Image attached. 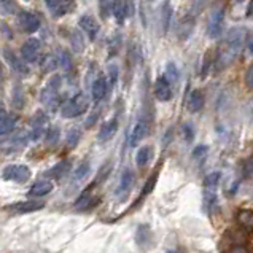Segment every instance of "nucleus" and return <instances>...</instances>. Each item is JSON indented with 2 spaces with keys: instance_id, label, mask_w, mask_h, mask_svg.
<instances>
[{
  "instance_id": "obj_51",
  "label": "nucleus",
  "mask_w": 253,
  "mask_h": 253,
  "mask_svg": "<svg viewBox=\"0 0 253 253\" xmlns=\"http://www.w3.org/2000/svg\"><path fill=\"white\" fill-rule=\"evenodd\" d=\"M245 16L247 18H253V0L247 3V10H245Z\"/></svg>"
},
{
  "instance_id": "obj_31",
  "label": "nucleus",
  "mask_w": 253,
  "mask_h": 253,
  "mask_svg": "<svg viewBox=\"0 0 253 253\" xmlns=\"http://www.w3.org/2000/svg\"><path fill=\"white\" fill-rule=\"evenodd\" d=\"M57 64H59V57L56 54H45V57L42 59V70L48 74V72H53Z\"/></svg>"
},
{
  "instance_id": "obj_17",
  "label": "nucleus",
  "mask_w": 253,
  "mask_h": 253,
  "mask_svg": "<svg viewBox=\"0 0 253 253\" xmlns=\"http://www.w3.org/2000/svg\"><path fill=\"white\" fill-rule=\"evenodd\" d=\"M117 131H118V118L108 120L107 123H104V125L100 126V131H99V135H97L99 142L110 140L112 137L117 134Z\"/></svg>"
},
{
  "instance_id": "obj_9",
  "label": "nucleus",
  "mask_w": 253,
  "mask_h": 253,
  "mask_svg": "<svg viewBox=\"0 0 253 253\" xmlns=\"http://www.w3.org/2000/svg\"><path fill=\"white\" fill-rule=\"evenodd\" d=\"M245 29L244 27H231L228 31V35L225 39V43L236 51H241V48L245 42Z\"/></svg>"
},
{
  "instance_id": "obj_6",
  "label": "nucleus",
  "mask_w": 253,
  "mask_h": 253,
  "mask_svg": "<svg viewBox=\"0 0 253 253\" xmlns=\"http://www.w3.org/2000/svg\"><path fill=\"white\" fill-rule=\"evenodd\" d=\"M132 185H134V170L131 168H126L121 173L120 183L117 188V196L120 201H125L129 196V193L132 190Z\"/></svg>"
},
{
  "instance_id": "obj_53",
  "label": "nucleus",
  "mask_w": 253,
  "mask_h": 253,
  "mask_svg": "<svg viewBox=\"0 0 253 253\" xmlns=\"http://www.w3.org/2000/svg\"><path fill=\"white\" fill-rule=\"evenodd\" d=\"M166 253H182V252H180V250H173V249H169V250L166 252Z\"/></svg>"
},
{
  "instance_id": "obj_5",
  "label": "nucleus",
  "mask_w": 253,
  "mask_h": 253,
  "mask_svg": "<svg viewBox=\"0 0 253 253\" xmlns=\"http://www.w3.org/2000/svg\"><path fill=\"white\" fill-rule=\"evenodd\" d=\"M155 96L161 102H169L173 97V89H172V82L166 75H161L155 82Z\"/></svg>"
},
{
  "instance_id": "obj_32",
  "label": "nucleus",
  "mask_w": 253,
  "mask_h": 253,
  "mask_svg": "<svg viewBox=\"0 0 253 253\" xmlns=\"http://www.w3.org/2000/svg\"><path fill=\"white\" fill-rule=\"evenodd\" d=\"M82 140V131L78 127H70L69 129V132H67V137H66V143H67V147L72 150V148H75L78 143H80Z\"/></svg>"
},
{
  "instance_id": "obj_8",
  "label": "nucleus",
  "mask_w": 253,
  "mask_h": 253,
  "mask_svg": "<svg viewBox=\"0 0 253 253\" xmlns=\"http://www.w3.org/2000/svg\"><path fill=\"white\" fill-rule=\"evenodd\" d=\"M18 23H19L21 29L27 34H34L40 29L39 16H35V14L31 11H21L19 16H18Z\"/></svg>"
},
{
  "instance_id": "obj_46",
  "label": "nucleus",
  "mask_w": 253,
  "mask_h": 253,
  "mask_svg": "<svg viewBox=\"0 0 253 253\" xmlns=\"http://www.w3.org/2000/svg\"><path fill=\"white\" fill-rule=\"evenodd\" d=\"M223 253H249V250L245 249L242 244H229L228 249Z\"/></svg>"
},
{
  "instance_id": "obj_21",
  "label": "nucleus",
  "mask_w": 253,
  "mask_h": 253,
  "mask_svg": "<svg viewBox=\"0 0 253 253\" xmlns=\"http://www.w3.org/2000/svg\"><path fill=\"white\" fill-rule=\"evenodd\" d=\"M16 123H18L16 115L2 112V121H0V132H2V135L11 134L14 131V127H16Z\"/></svg>"
},
{
  "instance_id": "obj_3",
  "label": "nucleus",
  "mask_w": 253,
  "mask_h": 253,
  "mask_svg": "<svg viewBox=\"0 0 253 253\" xmlns=\"http://www.w3.org/2000/svg\"><path fill=\"white\" fill-rule=\"evenodd\" d=\"M32 177L31 169L24 164H8L2 170V178L6 182H16V183H26Z\"/></svg>"
},
{
  "instance_id": "obj_52",
  "label": "nucleus",
  "mask_w": 253,
  "mask_h": 253,
  "mask_svg": "<svg viewBox=\"0 0 253 253\" xmlns=\"http://www.w3.org/2000/svg\"><path fill=\"white\" fill-rule=\"evenodd\" d=\"M249 53H250V56H253V42L249 45Z\"/></svg>"
},
{
  "instance_id": "obj_27",
  "label": "nucleus",
  "mask_w": 253,
  "mask_h": 253,
  "mask_svg": "<svg viewBox=\"0 0 253 253\" xmlns=\"http://www.w3.org/2000/svg\"><path fill=\"white\" fill-rule=\"evenodd\" d=\"M158 175H160V173H158V169H156V170L153 172V175H151V177L147 180V182H145V185H143V188H142V193H140V198H139V201H137L132 207H137V206H139L140 202H142L143 199H145V198L148 196V194H150L151 191L155 190L156 182H158Z\"/></svg>"
},
{
  "instance_id": "obj_19",
  "label": "nucleus",
  "mask_w": 253,
  "mask_h": 253,
  "mask_svg": "<svg viewBox=\"0 0 253 253\" xmlns=\"http://www.w3.org/2000/svg\"><path fill=\"white\" fill-rule=\"evenodd\" d=\"M107 89H108L107 78L104 75L97 77L96 80H94V83H92V99L96 100V102H100V100L105 97Z\"/></svg>"
},
{
  "instance_id": "obj_33",
  "label": "nucleus",
  "mask_w": 253,
  "mask_h": 253,
  "mask_svg": "<svg viewBox=\"0 0 253 253\" xmlns=\"http://www.w3.org/2000/svg\"><path fill=\"white\" fill-rule=\"evenodd\" d=\"M89 170H91V164H89V161L82 163V164L78 166V168L74 170V175H72V180H74V182H82L83 178L88 177Z\"/></svg>"
},
{
  "instance_id": "obj_22",
  "label": "nucleus",
  "mask_w": 253,
  "mask_h": 253,
  "mask_svg": "<svg viewBox=\"0 0 253 253\" xmlns=\"http://www.w3.org/2000/svg\"><path fill=\"white\" fill-rule=\"evenodd\" d=\"M204 94H202L201 89H194L191 94H190V100H188V108H190V112L193 113H198L202 110V107H204Z\"/></svg>"
},
{
  "instance_id": "obj_2",
  "label": "nucleus",
  "mask_w": 253,
  "mask_h": 253,
  "mask_svg": "<svg viewBox=\"0 0 253 253\" xmlns=\"http://www.w3.org/2000/svg\"><path fill=\"white\" fill-rule=\"evenodd\" d=\"M88 107H89L88 96H86L84 92H78L74 97L67 99L66 102L61 105V115L64 118L72 120V118H77V117H80V115L88 112Z\"/></svg>"
},
{
  "instance_id": "obj_4",
  "label": "nucleus",
  "mask_w": 253,
  "mask_h": 253,
  "mask_svg": "<svg viewBox=\"0 0 253 253\" xmlns=\"http://www.w3.org/2000/svg\"><path fill=\"white\" fill-rule=\"evenodd\" d=\"M225 32V10H213L207 24V35L212 40L220 39Z\"/></svg>"
},
{
  "instance_id": "obj_37",
  "label": "nucleus",
  "mask_w": 253,
  "mask_h": 253,
  "mask_svg": "<svg viewBox=\"0 0 253 253\" xmlns=\"http://www.w3.org/2000/svg\"><path fill=\"white\" fill-rule=\"evenodd\" d=\"M166 77H168L172 83H177V82H178L180 72H178V69H177V66H175V62L169 61L168 64H166Z\"/></svg>"
},
{
  "instance_id": "obj_44",
  "label": "nucleus",
  "mask_w": 253,
  "mask_h": 253,
  "mask_svg": "<svg viewBox=\"0 0 253 253\" xmlns=\"http://www.w3.org/2000/svg\"><path fill=\"white\" fill-rule=\"evenodd\" d=\"M207 153H209V147L207 145H198L196 148L191 151V156H193V160L202 161V160H206Z\"/></svg>"
},
{
  "instance_id": "obj_26",
  "label": "nucleus",
  "mask_w": 253,
  "mask_h": 253,
  "mask_svg": "<svg viewBox=\"0 0 253 253\" xmlns=\"http://www.w3.org/2000/svg\"><path fill=\"white\" fill-rule=\"evenodd\" d=\"M120 3V0H99V13L102 19H108L110 14L115 13L117 6Z\"/></svg>"
},
{
  "instance_id": "obj_30",
  "label": "nucleus",
  "mask_w": 253,
  "mask_h": 253,
  "mask_svg": "<svg viewBox=\"0 0 253 253\" xmlns=\"http://www.w3.org/2000/svg\"><path fill=\"white\" fill-rule=\"evenodd\" d=\"M57 57H59V64L62 66V69L66 72H72L74 69V61H72V54H69V51L66 48H59L57 49Z\"/></svg>"
},
{
  "instance_id": "obj_12",
  "label": "nucleus",
  "mask_w": 253,
  "mask_h": 253,
  "mask_svg": "<svg viewBox=\"0 0 253 253\" xmlns=\"http://www.w3.org/2000/svg\"><path fill=\"white\" fill-rule=\"evenodd\" d=\"M78 26H80V29H83V31L88 34V39L91 42L96 40L97 32H99V24H97V21L91 16V14H83V16L80 18V21H78Z\"/></svg>"
},
{
  "instance_id": "obj_42",
  "label": "nucleus",
  "mask_w": 253,
  "mask_h": 253,
  "mask_svg": "<svg viewBox=\"0 0 253 253\" xmlns=\"http://www.w3.org/2000/svg\"><path fill=\"white\" fill-rule=\"evenodd\" d=\"M74 6H75L74 0H64V3L53 13L54 18H61V16H64V14H67L69 11L74 10Z\"/></svg>"
},
{
  "instance_id": "obj_36",
  "label": "nucleus",
  "mask_w": 253,
  "mask_h": 253,
  "mask_svg": "<svg viewBox=\"0 0 253 253\" xmlns=\"http://www.w3.org/2000/svg\"><path fill=\"white\" fill-rule=\"evenodd\" d=\"M170 16H172L170 6H169L168 3H164V5H163V8H161V29H163V32H164V34L168 32V29H169Z\"/></svg>"
},
{
  "instance_id": "obj_13",
  "label": "nucleus",
  "mask_w": 253,
  "mask_h": 253,
  "mask_svg": "<svg viewBox=\"0 0 253 253\" xmlns=\"http://www.w3.org/2000/svg\"><path fill=\"white\" fill-rule=\"evenodd\" d=\"M43 207H45V202L40 199H29V201L18 202V204L11 206L13 211L18 213H32V212L42 211Z\"/></svg>"
},
{
  "instance_id": "obj_38",
  "label": "nucleus",
  "mask_w": 253,
  "mask_h": 253,
  "mask_svg": "<svg viewBox=\"0 0 253 253\" xmlns=\"http://www.w3.org/2000/svg\"><path fill=\"white\" fill-rule=\"evenodd\" d=\"M70 40H72V46H74L75 53H82L83 49H84V42H83V37H82L80 31H74V32H72Z\"/></svg>"
},
{
  "instance_id": "obj_40",
  "label": "nucleus",
  "mask_w": 253,
  "mask_h": 253,
  "mask_svg": "<svg viewBox=\"0 0 253 253\" xmlns=\"http://www.w3.org/2000/svg\"><path fill=\"white\" fill-rule=\"evenodd\" d=\"M46 123H48V117H46V113L42 112V110H39L37 113H35L31 120L32 127H45Z\"/></svg>"
},
{
  "instance_id": "obj_10",
  "label": "nucleus",
  "mask_w": 253,
  "mask_h": 253,
  "mask_svg": "<svg viewBox=\"0 0 253 253\" xmlns=\"http://www.w3.org/2000/svg\"><path fill=\"white\" fill-rule=\"evenodd\" d=\"M194 24H196V16H194V14H186L185 18L180 19V23L177 26V37L180 40L190 39V35L193 34Z\"/></svg>"
},
{
  "instance_id": "obj_50",
  "label": "nucleus",
  "mask_w": 253,
  "mask_h": 253,
  "mask_svg": "<svg viewBox=\"0 0 253 253\" xmlns=\"http://www.w3.org/2000/svg\"><path fill=\"white\" fill-rule=\"evenodd\" d=\"M99 115H100V113H99L97 110H96V112H94V113H91V115H89V117H88V120H86V123H84V126H86V127H88V129H89V127H92L94 125H96V121L99 120Z\"/></svg>"
},
{
  "instance_id": "obj_48",
  "label": "nucleus",
  "mask_w": 253,
  "mask_h": 253,
  "mask_svg": "<svg viewBox=\"0 0 253 253\" xmlns=\"http://www.w3.org/2000/svg\"><path fill=\"white\" fill-rule=\"evenodd\" d=\"M2 8L6 13H14L16 11V2L14 0H2Z\"/></svg>"
},
{
  "instance_id": "obj_28",
  "label": "nucleus",
  "mask_w": 253,
  "mask_h": 253,
  "mask_svg": "<svg viewBox=\"0 0 253 253\" xmlns=\"http://www.w3.org/2000/svg\"><path fill=\"white\" fill-rule=\"evenodd\" d=\"M151 239V229L148 225H139L135 231V241L140 247H145Z\"/></svg>"
},
{
  "instance_id": "obj_23",
  "label": "nucleus",
  "mask_w": 253,
  "mask_h": 253,
  "mask_svg": "<svg viewBox=\"0 0 253 253\" xmlns=\"http://www.w3.org/2000/svg\"><path fill=\"white\" fill-rule=\"evenodd\" d=\"M216 204H218V201H216V194L213 190H204V194H202V207H204V211L212 215L216 209Z\"/></svg>"
},
{
  "instance_id": "obj_25",
  "label": "nucleus",
  "mask_w": 253,
  "mask_h": 253,
  "mask_svg": "<svg viewBox=\"0 0 253 253\" xmlns=\"http://www.w3.org/2000/svg\"><path fill=\"white\" fill-rule=\"evenodd\" d=\"M151 156H153V148H151L150 145H143L140 147L139 150H137L135 153V163L139 168H145V166L150 163Z\"/></svg>"
},
{
  "instance_id": "obj_11",
  "label": "nucleus",
  "mask_w": 253,
  "mask_h": 253,
  "mask_svg": "<svg viewBox=\"0 0 253 253\" xmlns=\"http://www.w3.org/2000/svg\"><path fill=\"white\" fill-rule=\"evenodd\" d=\"M3 59L6 61V64H8L13 70H16L18 74H21V75H27L29 74V69L26 67V64L23 62V59L14 54V51H11V49L3 48Z\"/></svg>"
},
{
  "instance_id": "obj_47",
  "label": "nucleus",
  "mask_w": 253,
  "mask_h": 253,
  "mask_svg": "<svg viewBox=\"0 0 253 253\" xmlns=\"http://www.w3.org/2000/svg\"><path fill=\"white\" fill-rule=\"evenodd\" d=\"M244 82H245V86H247L249 89H253V64L247 69V72H245Z\"/></svg>"
},
{
  "instance_id": "obj_34",
  "label": "nucleus",
  "mask_w": 253,
  "mask_h": 253,
  "mask_svg": "<svg viewBox=\"0 0 253 253\" xmlns=\"http://www.w3.org/2000/svg\"><path fill=\"white\" fill-rule=\"evenodd\" d=\"M220 180H221V172L220 170L211 172V173H207V175L204 177V186L207 188V190H216Z\"/></svg>"
},
{
  "instance_id": "obj_18",
  "label": "nucleus",
  "mask_w": 253,
  "mask_h": 253,
  "mask_svg": "<svg viewBox=\"0 0 253 253\" xmlns=\"http://www.w3.org/2000/svg\"><path fill=\"white\" fill-rule=\"evenodd\" d=\"M53 183L49 182V180H40V182H35L32 186H31V190H29V196L31 198H43V196H46V194H49L53 191Z\"/></svg>"
},
{
  "instance_id": "obj_41",
  "label": "nucleus",
  "mask_w": 253,
  "mask_h": 253,
  "mask_svg": "<svg viewBox=\"0 0 253 253\" xmlns=\"http://www.w3.org/2000/svg\"><path fill=\"white\" fill-rule=\"evenodd\" d=\"M107 77H108L107 80L110 82L112 86L117 84L118 77H120V69H118L117 64H108V67H107Z\"/></svg>"
},
{
  "instance_id": "obj_29",
  "label": "nucleus",
  "mask_w": 253,
  "mask_h": 253,
  "mask_svg": "<svg viewBox=\"0 0 253 253\" xmlns=\"http://www.w3.org/2000/svg\"><path fill=\"white\" fill-rule=\"evenodd\" d=\"M215 56L216 53L213 54V49H207V53L204 56V61H202V67H201V78H206L209 75V72H211L212 67H215Z\"/></svg>"
},
{
  "instance_id": "obj_16",
  "label": "nucleus",
  "mask_w": 253,
  "mask_h": 253,
  "mask_svg": "<svg viewBox=\"0 0 253 253\" xmlns=\"http://www.w3.org/2000/svg\"><path fill=\"white\" fill-rule=\"evenodd\" d=\"M97 202H99V198H94L91 194V190H86L83 194L78 196L74 206H75V209H78V211H91V209L97 206Z\"/></svg>"
},
{
  "instance_id": "obj_14",
  "label": "nucleus",
  "mask_w": 253,
  "mask_h": 253,
  "mask_svg": "<svg viewBox=\"0 0 253 253\" xmlns=\"http://www.w3.org/2000/svg\"><path fill=\"white\" fill-rule=\"evenodd\" d=\"M148 134V123L145 118H142L135 123V126L132 129V132H131V139H129V145L131 147H135V145H139V142L143 139Z\"/></svg>"
},
{
  "instance_id": "obj_15",
  "label": "nucleus",
  "mask_w": 253,
  "mask_h": 253,
  "mask_svg": "<svg viewBox=\"0 0 253 253\" xmlns=\"http://www.w3.org/2000/svg\"><path fill=\"white\" fill-rule=\"evenodd\" d=\"M70 168H72V164H70L69 160L59 161L57 164H54L51 169H48L45 172V177L46 178H53V180H59V178L67 175V173L70 172Z\"/></svg>"
},
{
  "instance_id": "obj_24",
  "label": "nucleus",
  "mask_w": 253,
  "mask_h": 253,
  "mask_svg": "<svg viewBox=\"0 0 253 253\" xmlns=\"http://www.w3.org/2000/svg\"><path fill=\"white\" fill-rule=\"evenodd\" d=\"M236 220L239 223V226L253 233V211H249V209H244V211H239L236 215Z\"/></svg>"
},
{
  "instance_id": "obj_43",
  "label": "nucleus",
  "mask_w": 253,
  "mask_h": 253,
  "mask_svg": "<svg viewBox=\"0 0 253 253\" xmlns=\"http://www.w3.org/2000/svg\"><path fill=\"white\" fill-rule=\"evenodd\" d=\"M110 172H112V163H105L102 168L99 169V173H97V177H96V180H94V183H92V186L96 185V183H102L104 180L110 175Z\"/></svg>"
},
{
  "instance_id": "obj_49",
  "label": "nucleus",
  "mask_w": 253,
  "mask_h": 253,
  "mask_svg": "<svg viewBox=\"0 0 253 253\" xmlns=\"http://www.w3.org/2000/svg\"><path fill=\"white\" fill-rule=\"evenodd\" d=\"M45 3H46V6H48V10H51V11L54 13V11L64 3V0H45Z\"/></svg>"
},
{
  "instance_id": "obj_7",
  "label": "nucleus",
  "mask_w": 253,
  "mask_h": 253,
  "mask_svg": "<svg viewBox=\"0 0 253 253\" xmlns=\"http://www.w3.org/2000/svg\"><path fill=\"white\" fill-rule=\"evenodd\" d=\"M40 49H42V43L39 39H29L24 45L21 46V57H23L26 62L34 64L39 59Z\"/></svg>"
},
{
  "instance_id": "obj_45",
  "label": "nucleus",
  "mask_w": 253,
  "mask_h": 253,
  "mask_svg": "<svg viewBox=\"0 0 253 253\" xmlns=\"http://www.w3.org/2000/svg\"><path fill=\"white\" fill-rule=\"evenodd\" d=\"M182 134H183L185 142L191 143L194 140V126L191 125V123H185V125L182 126Z\"/></svg>"
},
{
  "instance_id": "obj_39",
  "label": "nucleus",
  "mask_w": 253,
  "mask_h": 253,
  "mask_svg": "<svg viewBox=\"0 0 253 253\" xmlns=\"http://www.w3.org/2000/svg\"><path fill=\"white\" fill-rule=\"evenodd\" d=\"M11 104L14 105V108H18V110H19V108H23V107H24L26 100H24V94H23V91H21V86H16V88H14Z\"/></svg>"
},
{
  "instance_id": "obj_20",
  "label": "nucleus",
  "mask_w": 253,
  "mask_h": 253,
  "mask_svg": "<svg viewBox=\"0 0 253 253\" xmlns=\"http://www.w3.org/2000/svg\"><path fill=\"white\" fill-rule=\"evenodd\" d=\"M31 140V135L26 134V132H18V134H14L10 142H8V145H3V151L6 148H10V151H19V150H23L26 148L27 145V142Z\"/></svg>"
},
{
  "instance_id": "obj_1",
  "label": "nucleus",
  "mask_w": 253,
  "mask_h": 253,
  "mask_svg": "<svg viewBox=\"0 0 253 253\" xmlns=\"http://www.w3.org/2000/svg\"><path fill=\"white\" fill-rule=\"evenodd\" d=\"M61 83H62V77L61 75H53L51 78H49V82L46 83L45 88L42 89V94H40L42 104L45 105L46 108H49L51 112H54L56 108L61 105V99H59Z\"/></svg>"
},
{
  "instance_id": "obj_35",
  "label": "nucleus",
  "mask_w": 253,
  "mask_h": 253,
  "mask_svg": "<svg viewBox=\"0 0 253 253\" xmlns=\"http://www.w3.org/2000/svg\"><path fill=\"white\" fill-rule=\"evenodd\" d=\"M59 137H61V131H59V127H49L46 134H45V142H46V145L48 147H54L57 142H59Z\"/></svg>"
}]
</instances>
